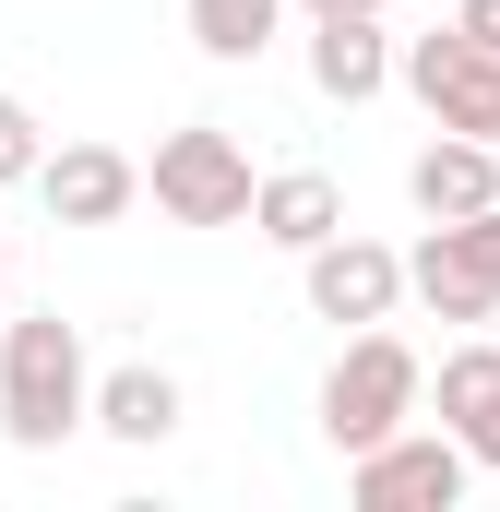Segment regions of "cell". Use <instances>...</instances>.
Returning <instances> with one entry per match:
<instances>
[{
  "mask_svg": "<svg viewBox=\"0 0 500 512\" xmlns=\"http://www.w3.org/2000/svg\"><path fill=\"white\" fill-rule=\"evenodd\" d=\"M0 429H12V453H60L72 429H96V358H84V322H60V310L0 322Z\"/></svg>",
  "mask_w": 500,
  "mask_h": 512,
  "instance_id": "1",
  "label": "cell"
},
{
  "mask_svg": "<svg viewBox=\"0 0 500 512\" xmlns=\"http://www.w3.org/2000/svg\"><path fill=\"white\" fill-rule=\"evenodd\" d=\"M417 393H429V370H417V346L405 334H346V358H334V382H322V441L334 453H370V441H393L405 417H417Z\"/></svg>",
  "mask_w": 500,
  "mask_h": 512,
  "instance_id": "2",
  "label": "cell"
},
{
  "mask_svg": "<svg viewBox=\"0 0 500 512\" xmlns=\"http://www.w3.org/2000/svg\"><path fill=\"white\" fill-rule=\"evenodd\" d=\"M465 477H477V453H465L453 429H393V441H370V453H346L358 512H453Z\"/></svg>",
  "mask_w": 500,
  "mask_h": 512,
  "instance_id": "3",
  "label": "cell"
},
{
  "mask_svg": "<svg viewBox=\"0 0 500 512\" xmlns=\"http://www.w3.org/2000/svg\"><path fill=\"white\" fill-rule=\"evenodd\" d=\"M405 84H417V108H429L441 131L500 143V48H489V36H465V24L405 36Z\"/></svg>",
  "mask_w": 500,
  "mask_h": 512,
  "instance_id": "4",
  "label": "cell"
},
{
  "mask_svg": "<svg viewBox=\"0 0 500 512\" xmlns=\"http://www.w3.org/2000/svg\"><path fill=\"white\" fill-rule=\"evenodd\" d=\"M155 203H167L179 227H239L250 203H262V179H250V155L215 120H191V131L155 143Z\"/></svg>",
  "mask_w": 500,
  "mask_h": 512,
  "instance_id": "5",
  "label": "cell"
},
{
  "mask_svg": "<svg viewBox=\"0 0 500 512\" xmlns=\"http://www.w3.org/2000/svg\"><path fill=\"white\" fill-rule=\"evenodd\" d=\"M393 298H405V251H381V239H358V227H334L322 251H310V310L322 322H393Z\"/></svg>",
  "mask_w": 500,
  "mask_h": 512,
  "instance_id": "6",
  "label": "cell"
},
{
  "mask_svg": "<svg viewBox=\"0 0 500 512\" xmlns=\"http://www.w3.org/2000/svg\"><path fill=\"white\" fill-rule=\"evenodd\" d=\"M36 203H48L60 227H120L131 203H143V167H131L120 143H60V155L36 167Z\"/></svg>",
  "mask_w": 500,
  "mask_h": 512,
  "instance_id": "7",
  "label": "cell"
},
{
  "mask_svg": "<svg viewBox=\"0 0 500 512\" xmlns=\"http://www.w3.org/2000/svg\"><path fill=\"white\" fill-rule=\"evenodd\" d=\"M405 191H417V215H429V227L489 215V203H500V143H477V131H441V143L405 167Z\"/></svg>",
  "mask_w": 500,
  "mask_h": 512,
  "instance_id": "8",
  "label": "cell"
},
{
  "mask_svg": "<svg viewBox=\"0 0 500 512\" xmlns=\"http://www.w3.org/2000/svg\"><path fill=\"white\" fill-rule=\"evenodd\" d=\"M393 72H405V60H393L381 12H322V24H310V84H322L334 108H370Z\"/></svg>",
  "mask_w": 500,
  "mask_h": 512,
  "instance_id": "9",
  "label": "cell"
},
{
  "mask_svg": "<svg viewBox=\"0 0 500 512\" xmlns=\"http://www.w3.org/2000/svg\"><path fill=\"white\" fill-rule=\"evenodd\" d=\"M405 298H417L429 322H489L500 310V286H489V262H477L465 227H429V239L405 251Z\"/></svg>",
  "mask_w": 500,
  "mask_h": 512,
  "instance_id": "10",
  "label": "cell"
},
{
  "mask_svg": "<svg viewBox=\"0 0 500 512\" xmlns=\"http://www.w3.org/2000/svg\"><path fill=\"white\" fill-rule=\"evenodd\" d=\"M250 227H262L274 251H298V262H310L334 227H346V191H334L322 167H274V179H262V203H250Z\"/></svg>",
  "mask_w": 500,
  "mask_h": 512,
  "instance_id": "11",
  "label": "cell"
},
{
  "mask_svg": "<svg viewBox=\"0 0 500 512\" xmlns=\"http://www.w3.org/2000/svg\"><path fill=\"white\" fill-rule=\"evenodd\" d=\"M441 429L500 477V346H453L441 358Z\"/></svg>",
  "mask_w": 500,
  "mask_h": 512,
  "instance_id": "12",
  "label": "cell"
},
{
  "mask_svg": "<svg viewBox=\"0 0 500 512\" xmlns=\"http://www.w3.org/2000/svg\"><path fill=\"white\" fill-rule=\"evenodd\" d=\"M96 429L131 441V453H155L167 429H179V382L155 370V358H131V370H96Z\"/></svg>",
  "mask_w": 500,
  "mask_h": 512,
  "instance_id": "13",
  "label": "cell"
},
{
  "mask_svg": "<svg viewBox=\"0 0 500 512\" xmlns=\"http://www.w3.org/2000/svg\"><path fill=\"white\" fill-rule=\"evenodd\" d=\"M286 24V0H191V48L203 60H262Z\"/></svg>",
  "mask_w": 500,
  "mask_h": 512,
  "instance_id": "14",
  "label": "cell"
},
{
  "mask_svg": "<svg viewBox=\"0 0 500 512\" xmlns=\"http://www.w3.org/2000/svg\"><path fill=\"white\" fill-rule=\"evenodd\" d=\"M36 167H48V131H36L24 96H0V191H12V179H36Z\"/></svg>",
  "mask_w": 500,
  "mask_h": 512,
  "instance_id": "15",
  "label": "cell"
},
{
  "mask_svg": "<svg viewBox=\"0 0 500 512\" xmlns=\"http://www.w3.org/2000/svg\"><path fill=\"white\" fill-rule=\"evenodd\" d=\"M465 239H477V262H489V286H500V203H489V215H465Z\"/></svg>",
  "mask_w": 500,
  "mask_h": 512,
  "instance_id": "16",
  "label": "cell"
},
{
  "mask_svg": "<svg viewBox=\"0 0 500 512\" xmlns=\"http://www.w3.org/2000/svg\"><path fill=\"white\" fill-rule=\"evenodd\" d=\"M298 12H310V24H322V12H381V0H298Z\"/></svg>",
  "mask_w": 500,
  "mask_h": 512,
  "instance_id": "17",
  "label": "cell"
},
{
  "mask_svg": "<svg viewBox=\"0 0 500 512\" xmlns=\"http://www.w3.org/2000/svg\"><path fill=\"white\" fill-rule=\"evenodd\" d=\"M0 286H12V251H0ZM0 322H12V310H0Z\"/></svg>",
  "mask_w": 500,
  "mask_h": 512,
  "instance_id": "18",
  "label": "cell"
}]
</instances>
